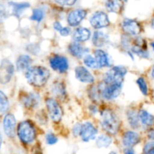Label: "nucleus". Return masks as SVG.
Returning a JSON list of instances; mask_svg holds the SVG:
<instances>
[{
  "instance_id": "f257e3e1",
  "label": "nucleus",
  "mask_w": 154,
  "mask_h": 154,
  "mask_svg": "<svg viewBox=\"0 0 154 154\" xmlns=\"http://www.w3.org/2000/svg\"><path fill=\"white\" fill-rule=\"evenodd\" d=\"M25 76L28 82L35 87H42L50 78V72L44 66H35L26 71Z\"/></svg>"
},
{
  "instance_id": "f03ea898",
  "label": "nucleus",
  "mask_w": 154,
  "mask_h": 154,
  "mask_svg": "<svg viewBox=\"0 0 154 154\" xmlns=\"http://www.w3.org/2000/svg\"><path fill=\"white\" fill-rule=\"evenodd\" d=\"M102 127L111 135H115L120 129L118 118L111 110H105L101 113Z\"/></svg>"
},
{
  "instance_id": "7ed1b4c3",
  "label": "nucleus",
  "mask_w": 154,
  "mask_h": 154,
  "mask_svg": "<svg viewBox=\"0 0 154 154\" xmlns=\"http://www.w3.org/2000/svg\"><path fill=\"white\" fill-rule=\"evenodd\" d=\"M20 140L24 144H30L36 136L35 129L29 121H23L18 125L17 129Z\"/></svg>"
},
{
  "instance_id": "20e7f679",
  "label": "nucleus",
  "mask_w": 154,
  "mask_h": 154,
  "mask_svg": "<svg viewBox=\"0 0 154 154\" xmlns=\"http://www.w3.org/2000/svg\"><path fill=\"white\" fill-rule=\"evenodd\" d=\"M126 73H127V69L124 66H114L105 73V81L108 84L122 86Z\"/></svg>"
},
{
  "instance_id": "39448f33",
  "label": "nucleus",
  "mask_w": 154,
  "mask_h": 154,
  "mask_svg": "<svg viewBox=\"0 0 154 154\" xmlns=\"http://www.w3.org/2000/svg\"><path fill=\"white\" fill-rule=\"evenodd\" d=\"M98 87L102 98L106 100H112L116 99L120 94L122 86L108 84L104 81L103 82L99 83Z\"/></svg>"
},
{
  "instance_id": "423d86ee",
  "label": "nucleus",
  "mask_w": 154,
  "mask_h": 154,
  "mask_svg": "<svg viewBox=\"0 0 154 154\" xmlns=\"http://www.w3.org/2000/svg\"><path fill=\"white\" fill-rule=\"evenodd\" d=\"M46 106L51 120L57 123L60 121L63 113L58 102L54 99H48L46 100Z\"/></svg>"
},
{
  "instance_id": "0eeeda50",
  "label": "nucleus",
  "mask_w": 154,
  "mask_h": 154,
  "mask_svg": "<svg viewBox=\"0 0 154 154\" xmlns=\"http://www.w3.org/2000/svg\"><path fill=\"white\" fill-rule=\"evenodd\" d=\"M50 66L56 72L64 73L69 69V61L63 56L54 55L50 59Z\"/></svg>"
},
{
  "instance_id": "6e6552de",
  "label": "nucleus",
  "mask_w": 154,
  "mask_h": 154,
  "mask_svg": "<svg viewBox=\"0 0 154 154\" xmlns=\"http://www.w3.org/2000/svg\"><path fill=\"white\" fill-rule=\"evenodd\" d=\"M90 24L95 29H102L109 25V19L103 11H96L90 19Z\"/></svg>"
},
{
  "instance_id": "1a4fd4ad",
  "label": "nucleus",
  "mask_w": 154,
  "mask_h": 154,
  "mask_svg": "<svg viewBox=\"0 0 154 154\" xmlns=\"http://www.w3.org/2000/svg\"><path fill=\"white\" fill-rule=\"evenodd\" d=\"M14 66L10 61L7 60H3L2 61L0 68V81L2 84H7L10 81L14 74Z\"/></svg>"
},
{
  "instance_id": "9d476101",
  "label": "nucleus",
  "mask_w": 154,
  "mask_h": 154,
  "mask_svg": "<svg viewBox=\"0 0 154 154\" xmlns=\"http://www.w3.org/2000/svg\"><path fill=\"white\" fill-rule=\"evenodd\" d=\"M16 120L13 114H8L5 116L3 120V129L7 136L13 138L15 135Z\"/></svg>"
},
{
  "instance_id": "9b49d317",
  "label": "nucleus",
  "mask_w": 154,
  "mask_h": 154,
  "mask_svg": "<svg viewBox=\"0 0 154 154\" xmlns=\"http://www.w3.org/2000/svg\"><path fill=\"white\" fill-rule=\"evenodd\" d=\"M97 133V129L95 128V126L91 123L87 122L84 124H83L80 136L81 137V139L83 141L87 142V141H90V140L94 139Z\"/></svg>"
},
{
  "instance_id": "f8f14e48",
  "label": "nucleus",
  "mask_w": 154,
  "mask_h": 154,
  "mask_svg": "<svg viewBox=\"0 0 154 154\" xmlns=\"http://www.w3.org/2000/svg\"><path fill=\"white\" fill-rule=\"evenodd\" d=\"M123 29L125 33L130 35H137L141 32V26L137 21L132 19H125L123 21Z\"/></svg>"
},
{
  "instance_id": "ddd939ff",
  "label": "nucleus",
  "mask_w": 154,
  "mask_h": 154,
  "mask_svg": "<svg viewBox=\"0 0 154 154\" xmlns=\"http://www.w3.org/2000/svg\"><path fill=\"white\" fill-rule=\"evenodd\" d=\"M87 16V11L83 9H75L69 14L67 17L68 23L71 26H76Z\"/></svg>"
},
{
  "instance_id": "4468645a",
  "label": "nucleus",
  "mask_w": 154,
  "mask_h": 154,
  "mask_svg": "<svg viewBox=\"0 0 154 154\" xmlns=\"http://www.w3.org/2000/svg\"><path fill=\"white\" fill-rule=\"evenodd\" d=\"M75 77L78 81L82 83H91L94 82V78L93 75L84 66H78L75 69Z\"/></svg>"
},
{
  "instance_id": "2eb2a0df",
  "label": "nucleus",
  "mask_w": 154,
  "mask_h": 154,
  "mask_svg": "<svg viewBox=\"0 0 154 154\" xmlns=\"http://www.w3.org/2000/svg\"><path fill=\"white\" fill-rule=\"evenodd\" d=\"M140 141V135L134 131H127L123 137V144L126 147H132Z\"/></svg>"
},
{
  "instance_id": "dca6fc26",
  "label": "nucleus",
  "mask_w": 154,
  "mask_h": 154,
  "mask_svg": "<svg viewBox=\"0 0 154 154\" xmlns=\"http://www.w3.org/2000/svg\"><path fill=\"white\" fill-rule=\"evenodd\" d=\"M95 57L97 60L99 68L110 67L111 66V59L108 54L102 50H96L94 52Z\"/></svg>"
},
{
  "instance_id": "f3484780",
  "label": "nucleus",
  "mask_w": 154,
  "mask_h": 154,
  "mask_svg": "<svg viewBox=\"0 0 154 154\" xmlns=\"http://www.w3.org/2000/svg\"><path fill=\"white\" fill-rule=\"evenodd\" d=\"M69 51L73 57H76L78 59H81L82 58L83 56L86 53L88 52V49L86 48H84L80 44V42H74L69 45Z\"/></svg>"
},
{
  "instance_id": "a211bd4d",
  "label": "nucleus",
  "mask_w": 154,
  "mask_h": 154,
  "mask_svg": "<svg viewBox=\"0 0 154 154\" xmlns=\"http://www.w3.org/2000/svg\"><path fill=\"white\" fill-rule=\"evenodd\" d=\"M90 36V31L87 28L80 27L75 29L73 33V39L77 42H84L88 40Z\"/></svg>"
},
{
  "instance_id": "6ab92c4d",
  "label": "nucleus",
  "mask_w": 154,
  "mask_h": 154,
  "mask_svg": "<svg viewBox=\"0 0 154 154\" xmlns=\"http://www.w3.org/2000/svg\"><path fill=\"white\" fill-rule=\"evenodd\" d=\"M32 60L31 57L28 55H20L17 58L16 62L17 69L20 72L26 71L29 68H30Z\"/></svg>"
},
{
  "instance_id": "aec40b11",
  "label": "nucleus",
  "mask_w": 154,
  "mask_h": 154,
  "mask_svg": "<svg viewBox=\"0 0 154 154\" xmlns=\"http://www.w3.org/2000/svg\"><path fill=\"white\" fill-rule=\"evenodd\" d=\"M105 6L110 12L119 14L123 9V2L122 0H107Z\"/></svg>"
},
{
  "instance_id": "412c9836",
  "label": "nucleus",
  "mask_w": 154,
  "mask_h": 154,
  "mask_svg": "<svg viewBox=\"0 0 154 154\" xmlns=\"http://www.w3.org/2000/svg\"><path fill=\"white\" fill-rule=\"evenodd\" d=\"M22 102L26 108H34L38 104L39 98L34 93H29L28 95L23 96Z\"/></svg>"
},
{
  "instance_id": "4be33fe9",
  "label": "nucleus",
  "mask_w": 154,
  "mask_h": 154,
  "mask_svg": "<svg viewBox=\"0 0 154 154\" xmlns=\"http://www.w3.org/2000/svg\"><path fill=\"white\" fill-rule=\"evenodd\" d=\"M108 42V36L102 32H95L93 36V45L96 47H102Z\"/></svg>"
},
{
  "instance_id": "5701e85b",
  "label": "nucleus",
  "mask_w": 154,
  "mask_h": 154,
  "mask_svg": "<svg viewBox=\"0 0 154 154\" xmlns=\"http://www.w3.org/2000/svg\"><path fill=\"white\" fill-rule=\"evenodd\" d=\"M138 114H139L140 121L141 122V123L143 125L150 126H152L154 123V116L147 112V111H145V110H141Z\"/></svg>"
},
{
  "instance_id": "b1692460",
  "label": "nucleus",
  "mask_w": 154,
  "mask_h": 154,
  "mask_svg": "<svg viewBox=\"0 0 154 154\" xmlns=\"http://www.w3.org/2000/svg\"><path fill=\"white\" fill-rule=\"evenodd\" d=\"M128 121H129V125L132 128L136 129L139 128V114L135 111H129L127 113Z\"/></svg>"
},
{
  "instance_id": "393cba45",
  "label": "nucleus",
  "mask_w": 154,
  "mask_h": 154,
  "mask_svg": "<svg viewBox=\"0 0 154 154\" xmlns=\"http://www.w3.org/2000/svg\"><path fill=\"white\" fill-rule=\"evenodd\" d=\"M111 142H112V138L111 137L108 135H100L96 139V144L99 148H102V147L107 148L111 145Z\"/></svg>"
},
{
  "instance_id": "a878e982",
  "label": "nucleus",
  "mask_w": 154,
  "mask_h": 154,
  "mask_svg": "<svg viewBox=\"0 0 154 154\" xmlns=\"http://www.w3.org/2000/svg\"><path fill=\"white\" fill-rule=\"evenodd\" d=\"M52 93H54V95H55L56 96L59 98L63 97L66 94V91L64 85L60 82L55 83V84L54 83L52 86Z\"/></svg>"
},
{
  "instance_id": "bb28decb",
  "label": "nucleus",
  "mask_w": 154,
  "mask_h": 154,
  "mask_svg": "<svg viewBox=\"0 0 154 154\" xmlns=\"http://www.w3.org/2000/svg\"><path fill=\"white\" fill-rule=\"evenodd\" d=\"M11 5L12 6V11L13 14L16 16H20V14L25 10L26 8L29 7V4L26 2H22V3H14L12 2L10 3Z\"/></svg>"
},
{
  "instance_id": "cd10ccee",
  "label": "nucleus",
  "mask_w": 154,
  "mask_h": 154,
  "mask_svg": "<svg viewBox=\"0 0 154 154\" xmlns=\"http://www.w3.org/2000/svg\"><path fill=\"white\" fill-rule=\"evenodd\" d=\"M84 63L87 66V67L90 68V69L99 68V63H98V61L96 59V57L94 58V57H93L90 55H87L84 57Z\"/></svg>"
},
{
  "instance_id": "c85d7f7f",
  "label": "nucleus",
  "mask_w": 154,
  "mask_h": 154,
  "mask_svg": "<svg viewBox=\"0 0 154 154\" xmlns=\"http://www.w3.org/2000/svg\"><path fill=\"white\" fill-rule=\"evenodd\" d=\"M44 17H45V11L42 8H35L33 10L32 14L30 17V19L32 20L40 23L43 20Z\"/></svg>"
},
{
  "instance_id": "c756f323",
  "label": "nucleus",
  "mask_w": 154,
  "mask_h": 154,
  "mask_svg": "<svg viewBox=\"0 0 154 154\" xmlns=\"http://www.w3.org/2000/svg\"><path fill=\"white\" fill-rule=\"evenodd\" d=\"M9 102L7 96L3 92H0V111L2 113H5L8 110Z\"/></svg>"
},
{
  "instance_id": "7c9ffc66",
  "label": "nucleus",
  "mask_w": 154,
  "mask_h": 154,
  "mask_svg": "<svg viewBox=\"0 0 154 154\" xmlns=\"http://www.w3.org/2000/svg\"><path fill=\"white\" fill-rule=\"evenodd\" d=\"M136 82L138 87H139L140 90L141 91V93H142L144 96H147V93H148V87H147V83H146V81L144 80V78L141 77V78H139L137 80Z\"/></svg>"
},
{
  "instance_id": "2f4dec72",
  "label": "nucleus",
  "mask_w": 154,
  "mask_h": 154,
  "mask_svg": "<svg viewBox=\"0 0 154 154\" xmlns=\"http://www.w3.org/2000/svg\"><path fill=\"white\" fill-rule=\"evenodd\" d=\"M132 51L134 53V54H137L138 57H142V58H147L149 56L148 53L144 50L143 48H141L140 46H135L132 48Z\"/></svg>"
},
{
  "instance_id": "473e14b6",
  "label": "nucleus",
  "mask_w": 154,
  "mask_h": 154,
  "mask_svg": "<svg viewBox=\"0 0 154 154\" xmlns=\"http://www.w3.org/2000/svg\"><path fill=\"white\" fill-rule=\"evenodd\" d=\"M101 96H102V95H101L100 91H99V87H97L96 88L91 89V90H90V97L91 98L93 101L97 102V101H99V99H100Z\"/></svg>"
},
{
  "instance_id": "72a5a7b5",
  "label": "nucleus",
  "mask_w": 154,
  "mask_h": 154,
  "mask_svg": "<svg viewBox=\"0 0 154 154\" xmlns=\"http://www.w3.org/2000/svg\"><path fill=\"white\" fill-rule=\"evenodd\" d=\"M45 139H46V142L47 144H56V143L57 142V141H58V139H57V136L56 135H54V134H48V135H46V138H45Z\"/></svg>"
},
{
  "instance_id": "f704fd0d",
  "label": "nucleus",
  "mask_w": 154,
  "mask_h": 154,
  "mask_svg": "<svg viewBox=\"0 0 154 154\" xmlns=\"http://www.w3.org/2000/svg\"><path fill=\"white\" fill-rule=\"evenodd\" d=\"M57 4L63 6H72L76 2L77 0H54Z\"/></svg>"
},
{
  "instance_id": "c9c22d12",
  "label": "nucleus",
  "mask_w": 154,
  "mask_h": 154,
  "mask_svg": "<svg viewBox=\"0 0 154 154\" xmlns=\"http://www.w3.org/2000/svg\"><path fill=\"white\" fill-rule=\"evenodd\" d=\"M144 152L146 153L154 154V141L149 142L144 146Z\"/></svg>"
},
{
  "instance_id": "e433bc0d",
  "label": "nucleus",
  "mask_w": 154,
  "mask_h": 154,
  "mask_svg": "<svg viewBox=\"0 0 154 154\" xmlns=\"http://www.w3.org/2000/svg\"><path fill=\"white\" fill-rule=\"evenodd\" d=\"M82 126L83 125H81V123H77L76 125H75V126L73 127V129H72V132H73V135L75 136H78V135H81Z\"/></svg>"
},
{
  "instance_id": "4c0bfd02",
  "label": "nucleus",
  "mask_w": 154,
  "mask_h": 154,
  "mask_svg": "<svg viewBox=\"0 0 154 154\" xmlns=\"http://www.w3.org/2000/svg\"><path fill=\"white\" fill-rule=\"evenodd\" d=\"M59 32H60V34L62 36H68L70 34L71 29L69 27H63Z\"/></svg>"
},
{
  "instance_id": "58836bf2",
  "label": "nucleus",
  "mask_w": 154,
  "mask_h": 154,
  "mask_svg": "<svg viewBox=\"0 0 154 154\" xmlns=\"http://www.w3.org/2000/svg\"><path fill=\"white\" fill-rule=\"evenodd\" d=\"M54 28L56 30H57V31H60V30L63 28V26H62L61 23H60V22L57 21V22H55L54 23Z\"/></svg>"
},
{
  "instance_id": "ea45409f",
  "label": "nucleus",
  "mask_w": 154,
  "mask_h": 154,
  "mask_svg": "<svg viewBox=\"0 0 154 154\" xmlns=\"http://www.w3.org/2000/svg\"><path fill=\"white\" fill-rule=\"evenodd\" d=\"M148 137L150 139H151L152 141H154V129H153V130L150 131L148 133Z\"/></svg>"
},
{
  "instance_id": "a19ab883",
  "label": "nucleus",
  "mask_w": 154,
  "mask_h": 154,
  "mask_svg": "<svg viewBox=\"0 0 154 154\" xmlns=\"http://www.w3.org/2000/svg\"><path fill=\"white\" fill-rule=\"evenodd\" d=\"M124 153H129V154H132V153H135V152H134V150H132V148H130V147H128V148H126V150H124Z\"/></svg>"
},
{
  "instance_id": "79ce46f5",
  "label": "nucleus",
  "mask_w": 154,
  "mask_h": 154,
  "mask_svg": "<svg viewBox=\"0 0 154 154\" xmlns=\"http://www.w3.org/2000/svg\"><path fill=\"white\" fill-rule=\"evenodd\" d=\"M151 26H152V28L154 29V18L152 20V21H151Z\"/></svg>"
},
{
  "instance_id": "37998d69",
  "label": "nucleus",
  "mask_w": 154,
  "mask_h": 154,
  "mask_svg": "<svg viewBox=\"0 0 154 154\" xmlns=\"http://www.w3.org/2000/svg\"><path fill=\"white\" fill-rule=\"evenodd\" d=\"M151 76H152V78L154 79V69L152 70V72H151Z\"/></svg>"
},
{
  "instance_id": "c03bdc74",
  "label": "nucleus",
  "mask_w": 154,
  "mask_h": 154,
  "mask_svg": "<svg viewBox=\"0 0 154 154\" xmlns=\"http://www.w3.org/2000/svg\"><path fill=\"white\" fill-rule=\"evenodd\" d=\"M151 47H152V48H153V50L154 51V42H152V43H151Z\"/></svg>"
}]
</instances>
